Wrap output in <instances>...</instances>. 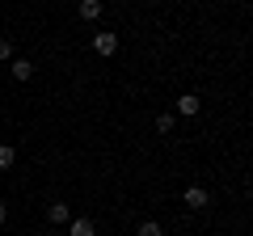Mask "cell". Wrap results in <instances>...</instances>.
I'll use <instances>...</instances> for the list:
<instances>
[{
  "label": "cell",
  "mask_w": 253,
  "mask_h": 236,
  "mask_svg": "<svg viewBox=\"0 0 253 236\" xmlns=\"http://www.w3.org/2000/svg\"><path fill=\"white\" fill-rule=\"evenodd\" d=\"M181 202H186L190 211H203V207L211 202V194L203 190V186H186V190H181Z\"/></svg>",
  "instance_id": "6da1fadb"
},
{
  "label": "cell",
  "mask_w": 253,
  "mask_h": 236,
  "mask_svg": "<svg viewBox=\"0 0 253 236\" xmlns=\"http://www.w3.org/2000/svg\"><path fill=\"white\" fill-rule=\"evenodd\" d=\"M135 236H165V228L156 224V219H144V224L135 228Z\"/></svg>",
  "instance_id": "ba28073f"
},
{
  "label": "cell",
  "mask_w": 253,
  "mask_h": 236,
  "mask_svg": "<svg viewBox=\"0 0 253 236\" xmlns=\"http://www.w3.org/2000/svg\"><path fill=\"white\" fill-rule=\"evenodd\" d=\"M173 127H177V118H173V114H156V131H161V135H169Z\"/></svg>",
  "instance_id": "9c48e42d"
},
{
  "label": "cell",
  "mask_w": 253,
  "mask_h": 236,
  "mask_svg": "<svg viewBox=\"0 0 253 236\" xmlns=\"http://www.w3.org/2000/svg\"><path fill=\"white\" fill-rule=\"evenodd\" d=\"M199 110H203V101L194 97V93H181V97H177V114H186V118H194V114H199Z\"/></svg>",
  "instance_id": "3957f363"
},
{
  "label": "cell",
  "mask_w": 253,
  "mask_h": 236,
  "mask_svg": "<svg viewBox=\"0 0 253 236\" xmlns=\"http://www.w3.org/2000/svg\"><path fill=\"white\" fill-rule=\"evenodd\" d=\"M68 236H97V232H93V219L89 215H76L72 224H68Z\"/></svg>",
  "instance_id": "277c9868"
},
{
  "label": "cell",
  "mask_w": 253,
  "mask_h": 236,
  "mask_svg": "<svg viewBox=\"0 0 253 236\" xmlns=\"http://www.w3.org/2000/svg\"><path fill=\"white\" fill-rule=\"evenodd\" d=\"M76 13H81L84 21H97L101 17V0H81V9H76Z\"/></svg>",
  "instance_id": "52a82bcc"
},
{
  "label": "cell",
  "mask_w": 253,
  "mask_h": 236,
  "mask_svg": "<svg viewBox=\"0 0 253 236\" xmlns=\"http://www.w3.org/2000/svg\"><path fill=\"white\" fill-rule=\"evenodd\" d=\"M93 51L110 59V55L118 51V34H106V30H101V34H93Z\"/></svg>",
  "instance_id": "7a4b0ae2"
},
{
  "label": "cell",
  "mask_w": 253,
  "mask_h": 236,
  "mask_svg": "<svg viewBox=\"0 0 253 236\" xmlns=\"http://www.w3.org/2000/svg\"><path fill=\"white\" fill-rule=\"evenodd\" d=\"M13 160H17V152L9 144H0V169H13Z\"/></svg>",
  "instance_id": "30bf717a"
},
{
  "label": "cell",
  "mask_w": 253,
  "mask_h": 236,
  "mask_svg": "<svg viewBox=\"0 0 253 236\" xmlns=\"http://www.w3.org/2000/svg\"><path fill=\"white\" fill-rule=\"evenodd\" d=\"M9 224V207H4V202H0V228Z\"/></svg>",
  "instance_id": "7c38bea8"
},
{
  "label": "cell",
  "mask_w": 253,
  "mask_h": 236,
  "mask_svg": "<svg viewBox=\"0 0 253 236\" xmlns=\"http://www.w3.org/2000/svg\"><path fill=\"white\" fill-rule=\"evenodd\" d=\"M46 219H51V224H68V219H72L68 202H51V207H46Z\"/></svg>",
  "instance_id": "5b68a950"
},
{
  "label": "cell",
  "mask_w": 253,
  "mask_h": 236,
  "mask_svg": "<svg viewBox=\"0 0 253 236\" xmlns=\"http://www.w3.org/2000/svg\"><path fill=\"white\" fill-rule=\"evenodd\" d=\"M9 72H13V80H30V76H34V64H30V59H13Z\"/></svg>",
  "instance_id": "8992f818"
},
{
  "label": "cell",
  "mask_w": 253,
  "mask_h": 236,
  "mask_svg": "<svg viewBox=\"0 0 253 236\" xmlns=\"http://www.w3.org/2000/svg\"><path fill=\"white\" fill-rule=\"evenodd\" d=\"M4 59H13V42L9 38H0V64H4Z\"/></svg>",
  "instance_id": "8fae6325"
}]
</instances>
